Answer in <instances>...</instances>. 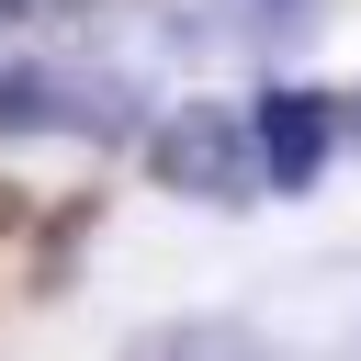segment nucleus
I'll return each mask as SVG.
<instances>
[{
	"label": "nucleus",
	"mask_w": 361,
	"mask_h": 361,
	"mask_svg": "<svg viewBox=\"0 0 361 361\" xmlns=\"http://www.w3.org/2000/svg\"><path fill=\"white\" fill-rule=\"evenodd\" d=\"M350 124H361V102H350Z\"/></svg>",
	"instance_id": "8"
},
{
	"label": "nucleus",
	"mask_w": 361,
	"mask_h": 361,
	"mask_svg": "<svg viewBox=\"0 0 361 361\" xmlns=\"http://www.w3.org/2000/svg\"><path fill=\"white\" fill-rule=\"evenodd\" d=\"M214 23H226L237 45H293V34L327 23V0H214Z\"/></svg>",
	"instance_id": "5"
},
{
	"label": "nucleus",
	"mask_w": 361,
	"mask_h": 361,
	"mask_svg": "<svg viewBox=\"0 0 361 361\" xmlns=\"http://www.w3.org/2000/svg\"><path fill=\"white\" fill-rule=\"evenodd\" d=\"M124 361H271V350H259V327H237V316H169V327L124 338Z\"/></svg>",
	"instance_id": "4"
},
{
	"label": "nucleus",
	"mask_w": 361,
	"mask_h": 361,
	"mask_svg": "<svg viewBox=\"0 0 361 361\" xmlns=\"http://www.w3.org/2000/svg\"><path fill=\"white\" fill-rule=\"evenodd\" d=\"M124 124H135L124 79H90V68H56V56L0 68V135H124Z\"/></svg>",
	"instance_id": "2"
},
{
	"label": "nucleus",
	"mask_w": 361,
	"mask_h": 361,
	"mask_svg": "<svg viewBox=\"0 0 361 361\" xmlns=\"http://www.w3.org/2000/svg\"><path fill=\"white\" fill-rule=\"evenodd\" d=\"M11 226H23V192H0V237H11Z\"/></svg>",
	"instance_id": "7"
},
{
	"label": "nucleus",
	"mask_w": 361,
	"mask_h": 361,
	"mask_svg": "<svg viewBox=\"0 0 361 361\" xmlns=\"http://www.w3.org/2000/svg\"><path fill=\"white\" fill-rule=\"evenodd\" d=\"M248 135H259V180L305 192V180L327 169V147H338V90H305V79H282V90H259Z\"/></svg>",
	"instance_id": "3"
},
{
	"label": "nucleus",
	"mask_w": 361,
	"mask_h": 361,
	"mask_svg": "<svg viewBox=\"0 0 361 361\" xmlns=\"http://www.w3.org/2000/svg\"><path fill=\"white\" fill-rule=\"evenodd\" d=\"M0 11H11V23H45V11H68V0H0Z\"/></svg>",
	"instance_id": "6"
},
{
	"label": "nucleus",
	"mask_w": 361,
	"mask_h": 361,
	"mask_svg": "<svg viewBox=\"0 0 361 361\" xmlns=\"http://www.w3.org/2000/svg\"><path fill=\"white\" fill-rule=\"evenodd\" d=\"M147 169H158V192H180V203H248V192H259V135H248V113H226V102H180V113L147 135Z\"/></svg>",
	"instance_id": "1"
}]
</instances>
